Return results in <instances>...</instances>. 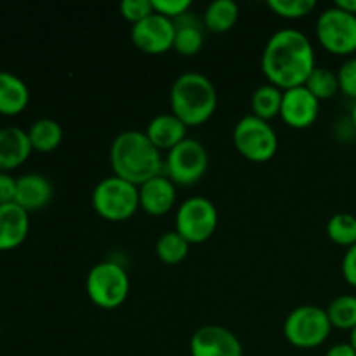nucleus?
Masks as SVG:
<instances>
[{"instance_id": "f257e3e1", "label": "nucleus", "mask_w": 356, "mask_h": 356, "mask_svg": "<svg viewBox=\"0 0 356 356\" xmlns=\"http://www.w3.org/2000/svg\"><path fill=\"white\" fill-rule=\"evenodd\" d=\"M315 68V49L312 40L296 28L275 31L261 54L263 75L268 83L282 90L305 86Z\"/></svg>"}, {"instance_id": "f704fd0d", "label": "nucleus", "mask_w": 356, "mask_h": 356, "mask_svg": "<svg viewBox=\"0 0 356 356\" xmlns=\"http://www.w3.org/2000/svg\"><path fill=\"white\" fill-rule=\"evenodd\" d=\"M336 6L341 7V9L348 10V13L353 14V16H356V0H337Z\"/></svg>"}, {"instance_id": "423d86ee", "label": "nucleus", "mask_w": 356, "mask_h": 356, "mask_svg": "<svg viewBox=\"0 0 356 356\" xmlns=\"http://www.w3.org/2000/svg\"><path fill=\"white\" fill-rule=\"evenodd\" d=\"M332 325L323 308L302 305L292 309L284 322V336L299 350H315L329 339Z\"/></svg>"}, {"instance_id": "a878e982", "label": "nucleus", "mask_w": 356, "mask_h": 356, "mask_svg": "<svg viewBox=\"0 0 356 356\" xmlns=\"http://www.w3.org/2000/svg\"><path fill=\"white\" fill-rule=\"evenodd\" d=\"M327 236L330 242L339 247H353L356 243V216L348 214V212H339L334 214L327 221Z\"/></svg>"}, {"instance_id": "0eeeda50", "label": "nucleus", "mask_w": 356, "mask_h": 356, "mask_svg": "<svg viewBox=\"0 0 356 356\" xmlns=\"http://www.w3.org/2000/svg\"><path fill=\"white\" fill-rule=\"evenodd\" d=\"M233 145L245 160L254 163L270 162L278 152V136L270 122L252 113L236 122L233 129Z\"/></svg>"}, {"instance_id": "c756f323", "label": "nucleus", "mask_w": 356, "mask_h": 356, "mask_svg": "<svg viewBox=\"0 0 356 356\" xmlns=\"http://www.w3.org/2000/svg\"><path fill=\"white\" fill-rule=\"evenodd\" d=\"M337 80H339V90L346 97L356 101V58H348L337 72Z\"/></svg>"}, {"instance_id": "72a5a7b5", "label": "nucleus", "mask_w": 356, "mask_h": 356, "mask_svg": "<svg viewBox=\"0 0 356 356\" xmlns=\"http://www.w3.org/2000/svg\"><path fill=\"white\" fill-rule=\"evenodd\" d=\"M325 356H356V350L350 343H337L327 350Z\"/></svg>"}, {"instance_id": "a211bd4d", "label": "nucleus", "mask_w": 356, "mask_h": 356, "mask_svg": "<svg viewBox=\"0 0 356 356\" xmlns=\"http://www.w3.org/2000/svg\"><path fill=\"white\" fill-rule=\"evenodd\" d=\"M145 134L160 152H170L188 138V127L174 113H160L148 122Z\"/></svg>"}, {"instance_id": "dca6fc26", "label": "nucleus", "mask_w": 356, "mask_h": 356, "mask_svg": "<svg viewBox=\"0 0 356 356\" xmlns=\"http://www.w3.org/2000/svg\"><path fill=\"white\" fill-rule=\"evenodd\" d=\"M28 132L16 125L0 129V172H10L23 165L31 155Z\"/></svg>"}, {"instance_id": "c85d7f7f", "label": "nucleus", "mask_w": 356, "mask_h": 356, "mask_svg": "<svg viewBox=\"0 0 356 356\" xmlns=\"http://www.w3.org/2000/svg\"><path fill=\"white\" fill-rule=\"evenodd\" d=\"M118 9H120L122 17L131 24H138L139 21L146 19L155 13L152 0H124Z\"/></svg>"}, {"instance_id": "9d476101", "label": "nucleus", "mask_w": 356, "mask_h": 356, "mask_svg": "<svg viewBox=\"0 0 356 356\" xmlns=\"http://www.w3.org/2000/svg\"><path fill=\"white\" fill-rule=\"evenodd\" d=\"M218 209L205 197L186 198L176 211V232L191 245L207 242L218 229Z\"/></svg>"}, {"instance_id": "cd10ccee", "label": "nucleus", "mask_w": 356, "mask_h": 356, "mask_svg": "<svg viewBox=\"0 0 356 356\" xmlns=\"http://www.w3.org/2000/svg\"><path fill=\"white\" fill-rule=\"evenodd\" d=\"M268 7L284 19H301L315 10V0H270Z\"/></svg>"}, {"instance_id": "e433bc0d", "label": "nucleus", "mask_w": 356, "mask_h": 356, "mask_svg": "<svg viewBox=\"0 0 356 356\" xmlns=\"http://www.w3.org/2000/svg\"><path fill=\"white\" fill-rule=\"evenodd\" d=\"M350 344L356 350V327L351 330V334H350Z\"/></svg>"}, {"instance_id": "20e7f679", "label": "nucleus", "mask_w": 356, "mask_h": 356, "mask_svg": "<svg viewBox=\"0 0 356 356\" xmlns=\"http://www.w3.org/2000/svg\"><path fill=\"white\" fill-rule=\"evenodd\" d=\"M90 202L101 219L110 222L127 221L139 211V186L111 174L94 186Z\"/></svg>"}, {"instance_id": "6ab92c4d", "label": "nucleus", "mask_w": 356, "mask_h": 356, "mask_svg": "<svg viewBox=\"0 0 356 356\" xmlns=\"http://www.w3.org/2000/svg\"><path fill=\"white\" fill-rule=\"evenodd\" d=\"M176 37H174V51L184 58L197 56L205 44V24L198 19L193 13H186L184 16L174 21Z\"/></svg>"}, {"instance_id": "f8f14e48", "label": "nucleus", "mask_w": 356, "mask_h": 356, "mask_svg": "<svg viewBox=\"0 0 356 356\" xmlns=\"http://www.w3.org/2000/svg\"><path fill=\"white\" fill-rule=\"evenodd\" d=\"M191 356H243L238 337L221 325H204L190 339Z\"/></svg>"}, {"instance_id": "c9c22d12", "label": "nucleus", "mask_w": 356, "mask_h": 356, "mask_svg": "<svg viewBox=\"0 0 356 356\" xmlns=\"http://www.w3.org/2000/svg\"><path fill=\"white\" fill-rule=\"evenodd\" d=\"M350 120H351V124H353V127H355V132H356V101H355V103H353V106H351Z\"/></svg>"}, {"instance_id": "5701e85b", "label": "nucleus", "mask_w": 356, "mask_h": 356, "mask_svg": "<svg viewBox=\"0 0 356 356\" xmlns=\"http://www.w3.org/2000/svg\"><path fill=\"white\" fill-rule=\"evenodd\" d=\"M282 99H284V90L271 83H263L254 90L252 97H250L252 115L266 122L280 117Z\"/></svg>"}, {"instance_id": "393cba45", "label": "nucleus", "mask_w": 356, "mask_h": 356, "mask_svg": "<svg viewBox=\"0 0 356 356\" xmlns=\"http://www.w3.org/2000/svg\"><path fill=\"white\" fill-rule=\"evenodd\" d=\"M332 329L353 330L356 327V296L343 294L337 296L325 308Z\"/></svg>"}, {"instance_id": "7c9ffc66", "label": "nucleus", "mask_w": 356, "mask_h": 356, "mask_svg": "<svg viewBox=\"0 0 356 356\" xmlns=\"http://www.w3.org/2000/svg\"><path fill=\"white\" fill-rule=\"evenodd\" d=\"M153 10L167 19L176 21L177 17L184 16L191 10L190 0H152Z\"/></svg>"}, {"instance_id": "ddd939ff", "label": "nucleus", "mask_w": 356, "mask_h": 356, "mask_svg": "<svg viewBox=\"0 0 356 356\" xmlns=\"http://www.w3.org/2000/svg\"><path fill=\"white\" fill-rule=\"evenodd\" d=\"M320 101L305 86L284 90L280 118L296 131L308 129L318 120Z\"/></svg>"}, {"instance_id": "39448f33", "label": "nucleus", "mask_w": 356, "mask_h": 356, "mask_svg": "<svg viewBox=\"0 0 356 356\" xmlns=\"http://www.w3.org/2000/svg\"><path fill=\"white\" fill-rule=\"evenodd\" d=\"M86 291L94 306L101 309H117L127 301L131 280L122 264L101 261L87 273Z\"/></svg>"}, {"instance_id": "4468645a", "label": "nucleus", "mask_w": 356, "mask_h": 356, "mask_svg": "<svg viewBox=\"0 0 356 356\" xmlns=\"http://www.w3.org/2000/svg\"><path fill=\"white\" fill-rule=\"evenodd\" d=\"M176 200L177 186L165 174H159L139 186V209L153 218L169 214Z\"/></svg>"}, {"instance_id": "b1692460", "label": "nucleus", "mask_w": 356, "mask_h": 356, "mask_svg": "<svg viewBox=\"0 0 356 356\" xmlns=\"http://www.w3.org/2000/svg\"><path fill=\"white\" fill-rule=\"evenodd\" d=\"M191 243L188 242L184 236H181L176 229H170V232L162 233L156 240L155 252L156 257L162 261L163 264H169V266H176L181 264L188 257L190 252Z\"/></svg>"}, {"instance_id": "f3484780", "label": "nucleus", "mask_w": 356, "mask_h": 356, "mask_svg": "<svg viewBox=\"0 0 356 356\" xmlns=\"http://www.w3.org/2000/svg\"><path fill=\"white\" fill-rule=\"evenodd\" d=\"M30 233V214L17 204L0 205V250L17 249Z\"/></svg>"}, {"instance_id": "1a4fd4ad", "label": "nucleus", "mask_w": 356, "mask_h": 356, "mask_svg": "<svg viewBox=\"0 0 356 356\" xmlns=\"http://www.w3.org/2000/svg\"><path fill=\"white\" fill-rule=\"evenodd\" d=\"M318 44L336 56L356 52V16L334 3L318 14L315 28Z\"/></svg>"}, {"instance_id": "2eb2a0df", "label": "nucleus", "mask_w": 356, "mask_h": 356, "mask_svg": "<svg viewBox=\"0 0 356 356\" xmlns=\"http://www.w3.org/2000/svg\"><path fill=\"white\" fill-rule=\"evenodd\" d=\"M54 198V188L45 176L37 172H28L17 177L16 200L14 204L31 214V212L44 211Z\"/></svg>"}, {"instance_id": "f03ea898", "label": "nucleus", "mask_w": 356, "mask_h": 356, "mask_svg": "<svg viewBox=\"0 0 356 356\" xmlns=\"http://www.w3.org/2000/svg\"><path fill=\"white\" fill-rule=\"evenodd\" d=\"M110 165L115 176L141 186L163 174V156L145 132L124 131L111 141Z\"/></svg>"}, {"instance_id": "4be33fe9", "label": "nucleus", "mask_w": 356, "mask_h": 356, "mask_svg": "<svg viewBox=\"0 0 356 356\" xmlns=\"http://www.w3.org/2000/svg\"><path fill=\"white\" fill-rule=\"evenodd\" d=\"M26 132L31 149L38 153L54 152L63 141V127L52 118H38Z\"/></svg>"}, {"instance_id": "2f4dec72", "label": "nucleus", "mask_w": 356, "mask_h": 356, "mask_svg": "<svg viewBox=\"0 0 356 356\" xmlns=\"http://www.w3.org/2000/svg\"><path fill=\"white\" fill-rule=\"evenodd\" d=\"M16 188L17 177H13L9 172H0V205L14 204Z\"/></svg>"}, {"instance_id": "bb28decb", "label": "nucleus", "mask_w": 356, "mask_h": 356, "mask_svg": "<svg viewBox=\"0 0 356 356\" xmlns=\"http://www.w3.org/2000/svg\"><path fill=\"white\" fill-rule=\"evenodd\" d=\"M306 89L322 103V101L332 99L337 92H339V80H337V73L332 70L323 68V66H316L308 76L305 83Z\"/></svg>"}, {"instance_id": "412c9836", "label": "nucleus", "mask_w": 356, "mask_h": 356, "mask_svg": "<svg viewBox=\"0 0 356 356\" xmlns=\"http://www.w3.org/2000/svg\"><path fill=\"white\" fill-rule=\"evenodd\" d=\"M238 16L240 9L235 0H214L205 7L202 21L205 24V30L212 33H226L235 28Z\"/></svg>"}, {"instance_id": "9b49d317", "label": "nucleus", "mask_w": 356, "mask_h": 356, "mask_svg": "<svg viewBox=\"0 0 356 356\" xmlns=\"http://www.w3.org/2000/svg\"><path fill=\"white\" fill-rule=\"evenodd\" d=\"M174 37H176V26L172 19L153 13L146 19L132 24L131 40L139 51L146 54H163L174 47Z\"/></svg>"}, {"instance_id": "aec40b11", "label": "nucleus", "mask_w": 356, "mask_h": 356, "mask_svg": "<svg viewBox=\"0 0 356 356\" xmlns=\"http://www.w3.org/2000/svg\"><path fill=\"white\" fill-rule=\"evenodd\" d=\"M30 103V89L14 73L0 70V115L16 117L23 113Z\"/></svg>"}, {"instance_id": "473e14b6", "label": "nucleus", "mask_w": 356, "mask_h": 356, "mask_svg": "<svg viewBox=\"0 0 356 356\" xmlns=\"http://www.w3.org/2000/svg\"><path fill=\"white\" fill-rule=\"evenodd\" d=\"M341 270H343V278L346 280V284L356 289V243L344 252Z\"/></svg>"}, {"instance_id": "6e6552de", "label": "nucleus", "mask_w": 356, "mask_h": 356, "mask_svg": "<svg viewBox=\"0 0 356 356\" xmlns=\"http://www.w3.org/2000/svg\"><path fill=\"white\" fill-rule=\"evenodd\" d=\"M209 152L198 139L186 138L165 153L163 174L176 186H193L207 174Z\"/></svg>"}, {"instance_id": "7ed1b4c3", "label": "nucleus", "mask_w": 356, "mask_h": 356, "mask_svg": "<svg viewBox=\"0 0 356 356\" xmlns=\"http://www.w3.org/2000/svg\"><path fill=\"white\" fill-rule=\"evenodd\" d=\"M169 103L170 113L176 115L188 129L200 127L218 110V90L204 73H181L170 87Z\"/></svg>"}]
</instances>
